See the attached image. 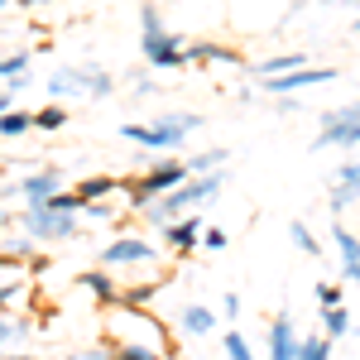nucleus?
<instances>
[{
    "label": "nucleus",
    "mask_w": 360,
    "mask_h": 360,
    "mask_svg": "<svg viewBox=\"0 0 360 360\" xmlns=\"http://www.w3.org/2000/svg\"><path fill=\"white\" fill-rule=\"evenodd\" d=\"M183 183H193V168H188V159H159V164L149 168L144 178H135L125 193H130V207H135V212H144L149 202H159V197L178 193Z\"/></svg>",
    "instance_id": "nucleus-1"
},
{
    "label": "nucleus",
    "mask_w": 360,
    "mask_h": 360,
    "mask_svg": "<svg viewBox=\"0 0 360 360\" xmlns=\"http://www.w3.org/2000/svg\"><path fill=\"white\" fill-rule=\"evenodd\" d=\"M356 144H360V101H351V106H336L322 115V130L307 149L322 154V149H356Z\"/></svg>",
    "instance_id": "nucleus-2"
},
{
    "label": "nucleus",
    "mask_w": 360,
    "mask_h": 360,
    "mask_svg": "<svg viewBox=\"0 0 360 360\" xmlns=\"http://www.w3.org/2000/svg\"><path fill=\"white\" fill-rule=\"evenodd\" d=\"M20 221H25V236H34V240H72L82 231V217H63L53 207H29Z\"/></svg>",
    "instance_id": "nucleus-3"
},
{
    "label": "nucleus",
    "mask_w": 360,
    "mask_h": 360,
    "mask_svg": "<svg viewBox=\"0 0 360 360\" xmlns=\"http://www.w3.org/2000/svg\"><path fill=\"white\" fill-rule=\"evenodd\" d=\"M139 53L149 68H188V49L173 29H154V34H139Z\"/></svg>",
    "instance_id": "nucleus-4"
},
{
    "label": "nucleus",
    "mask_w": 360,
    "mask_h": 360,
    "mask_svg": "<svg viewBox=\"0 0 360 360\" xmlns=\"http://www.w3.org/2000/svg\"><path fill=\"white\" fill-rule=\"evenodd\" d=\"M49 91H53V96H77V91L106 96V91H111V77L96 72V68H68V72H53V77H49Z\"/></svg>",
    "instance_id": "nucleus-5"
},
{
    "label": "nucleus",
    "mask_w": 360,
    "mask_h": 360,
    "mask_svg": "<svg viewBox=\"0 0 360 360\" xmlns=\"http://www.w3.org/2000/svg\"><path fill=\"white\" fill-rule=\"evenodd\" d=\"M154 259V245L149 240H139V236H120V240H111V245L96 255V264L101 269H120V264H149Z\"/></svg>",
    "instance_id": "nucleus-6"
},
{
    "label": "nucleus",
    "mask_w": 360,
    "mask_h": 360,
    "mask_svg": "<svg viewBox=\"0 0 360 360\" xmlns=\"http://www.w3.org/2000/svg\"><path fill=\"white\" fill-rule=\"evenodd\" d=\"M120 139H130V144H144V149H154V154H168V149H178L188 135H178V130H164V125H135V120H125L120 125Z\"/></svg>",
    "instance_id": "nucleus-7"
},
{
    "label": "nucleus",
    "mask_w": 360,
    "mask_h": 360,
    "mask_svg": "<svg viewBox=\"0 0 360 360\" xmlns=\"http://www.w3.org/2000/svg\"><path fill=\"white\" fill-rule=\"evenodd\" d=\"M317 82H336V68H298V72H288V77H269V91L274 96H293V91H307V86Z\"/></svg>",
    "instance_id": "nucleus-8"
},
{
    "label": "nucleus",
    "mask_w": 360,
    "mask_h": 360,
    "mask_svg": "<svg viewBox=\"0 0 360 360\" xmlns=\"http://www.w3.org/2000/svg\"><path fill=\"white\" fill-rule=\"evenodd\" d=\"M20 193H25V202L29 207H49L58 193H68L63 188V173L58 168H44V173H29L25 183H20Z\"/></svg>",
    "instance_id": "nucleus-9"
},
{
    "label": "nucleus",
    "mask_w": 360,
    "mask_h": 360,
    "mask_svg": "<svg viewBox=\"0 0 360 360\" xmlns=\"http://www.w3.org/2000/svg\"><path fill=\"white\" fill-rule=\"evenodd\" d=\"M164 236H168V250L188 255V250L202 245V236H207V221H202V217H183V221H168V226H164Z\"/></svg>",
    "instance_id": "nucleus-10"
},
{
    "label": "nucleus",
    "mask_w": 360,
    "mask_h": 360,
    "mask_svg": "<svg viewBox=\"0 0 360 360\" xmlns=\"http://www.w3.org/2000/svg\"><path fill=\"white\" fill-rule=\"evenodd\" d=\"M356 197H360V159H351V164L336 168V178H332V207L346 212Z\"/></svg>",
    "instance_id": "nucleus-11"
},
{
    "label": "nucleus",
    "mask_w": 360,
    "mask_h": 360,
    "mask_svg": "<svg viewBox=\"0 0 360 360\" xmlns=\"http://www.w3.org/2000/svg\"><path fill=\"white\" fill-rule=\"evenodd\" d=\"M332 240L341 250V274L351 278V283H360V236L346 231V226H332Z\"/></svg>",
    "instance_id": "nucleus-12"
},
{
    "label": "nucleus",
    "mask_w": 360,
    "mask_h": 360,
    "mask_svg": "<svg viewBox=\"0 0 360 360\" xmlns=\"http://www.w3.org/2000/svg\"><path fill=\"white\" fill-rule=\"evenodd\" d=\"M298 341L303 336H293V322L274 317V327H269V360H298Z\"/></svg>",
    "instance_id": "nucleus-13"
},
{
    "label": "nucleus",
    "mask_w": 360,
    "mask_h": 360,
    "mask_svg": "<svg viewBox=\"0 0 360 360\" xmlns=\"http://www.w3.org/2000/svg\"><path fill=\"white\" fill-rule=\"evenodd\" d=\"M178 327H183L188 336H212L217 332V312L202 307V303H188L183 312H178Z\"/></svg>",
    "instance_id": "nucleus-14"
},
{
    "label": "nucleus",
    "mask_w": 360,
    "mask_h": 360,
    "mask_svg": "<svg viewBox=\"0 0 360 360\" xmlns=\"http://www.w3.org/2000/svg\"><path fill=\"white\" fill-rule=\"evenodd\" d=\"M77 283H82V288L91 293V298H96V303H106V307L125 298V293H120V288L111 283V274H106V269H86V274H77Z\"/></svg>",
    "instance_id": "nucleus-15"
},
{
    "label": "nucleus",
    "mask_w": 360,
    "mask_h": 360,
    "mask_svg": "<svg viewBox=\"0 0 360 360\" xmlns=\"http://www.w3.org/2000/svg\"><path fill=\"white\" fill-rule=\"evenodd\" d=\"M188 63H240L236 49H221V44H188Z\"/></svg>",
    "instance_id": "nucleus-16"
},
{
    "label": "nucleus",
    "mask_w": 360,
    "mask_h": 360,
    "mask_svg": "<svg viewBox=\"0 0 360 360\" xmlns=\"http://www.w3.org/2000/svg\"><path fill=\"white\" fill-rule=\"evenodd\" d=\"M226 159H231V149H221V144H217V149H202V154H193V159H188V168H193V178H207V173H221Z\"/></svg>",
    "instance_id": "nucleus-17"
},
{
    "label": "nucleus",
    "mask_w": 360,
    "mask_h": 360,
    "mask_svg": "<svg viewBox=\"0 0 360 360\" xmlns=\"http://www.w3.org/2000/svg\"><path fill=\"white\" fill-rule=\"evenodd\" d=\"M115 188H120L115 178H106V173H91V178H82V183L72 188V193L82 197V202H101V197H111Z\"/></svg>",
    "instance_id": "nucleus-18"
},
{
    "label": "nucleus",
    "mask_w": 360,
    "mask_h": 360,
    "mask_svg": "<svg viewBox=\"0 0 360 360\" xmlns=\"http://www.w3.org/2000/svg\"><path fill=\"white\" fill-rule=\"evenodd\" d=\"M154 125L178 130V135H193L197 125H202V115H193V111H159V120H154Z\"/></svg>",
    "instance_id": "nucleus-19"
},
{
    "label": "nucleus",
    "mask_w": 360,
    "mask_h": 360,
    "mask_svg": "<svg viewBox=\"0 0 360 360\" xmlns=\"http://www.w3.org/2000/svg\"><path fill=\"white\" fill-rule=\"evenodd\" d=\"M298 360H332V336H303L298 341Z\"/></svg>",
    "instance_id": "nucleus-20"
},
{
    "label": "nucleus",
    "mask_w": 360,
    "mask_h": 360,
    "mask_svg": "<svg viewBox=\"0 0 360 360\" xmlns=\"http://www.w3.org/2000/svg\"><path fill=\"white\" fill-rule=\"evenodd\" d=\"M34 255V236H15L10 226H5V264H15V259H29Z\"/></svg>",
    "instance_id": "nucleus-21"
},
{
    "label": "nucleus",
    "mask_w": 360,
    "mask_h": 360,
    "mask_svg": "<svg viewBox=\"0 0 360 360\" xmlns=\"http://www.w3.org/2000/svg\"><path fill=\"white\" fill-rule=\"evenodd\" d=\"M25 68H29V53H10L5 63H0V77H5V86L25 82Z\"/></svg>",
    "instance_id": "nucleus-22"
},
{
    "label": "nucleus",
    "mask_w": 360,
    "mask_h": 360,
    "mask_svg": "<svg viewBox=\"0 0 360 360\" xmlns=\"http://www.w3.org/2000/svg\"><path fill=\"white\" fill-rule=\"evenodd\" d=\"M288 240L303 250V255H317V250H322V245H317V236H312L303 221H288Z\"/></svg>",
    "instance_id": "nucleus-23"
},
{
    "label": "nucleus",
    "mask_w": 360,
    "mask_h": 360,
    "mask_svg": "<svg viewBox=\"0 0 360 360\" xmlns=\"http://www.w3.org/2000/svg\"><path fill=\"white\" fill-rule=\"evenodd\" d=\"M29 125H34V120H29L25 111H5V120H0V135H5V139H20Z\"/></svg>",
    "instance_id": "nucleus-24"
},
{
    "label": "nucleus",
    "mask_w": 360,
    "mask_h": 360,
    "mask_svg": "<svg viewBox=\"0 0 360 360\" xmlns=\"http://www.w3.org/2000/svg\"><path fill=\"white\" fill-rule=\"evenodd\" d=\"M221 346H226V360H255V356H250V341L240 332H226Z\"/></svg>",
    "instance_id": "nucleus-25"
},
{
    "label": "nucleus",
    "mask_w": 360,
    "mask_h": 360,
    "mask_svg": "<svg viewBox=\"0 0 360 360\" xmlns=\"http://www.w3.org/2000/svg\"><path fill=\"white\" fill-rule=\"evenodd\" d=\"M34 125H39V130H63V125H68V111H63V106H44V111L34 115Z\"/></svg>",
    "instance_id": "nucleus-26"
},
{
    "label": "nucleus",
    "mask_w": 360,
    "mask_h": 360,
    "mask_svg": "<svg viewBox=\"0 0 360 360\" xmlns=\"http://www.w3.org/2000/svg\"><path fill=\"white\" fill-rule=\"evenodd\" d=\"M317 307H322V312H336V307H341V283H327V278H322V283H317Z\"/></svg>",
    "instance_id": "nucleus-27"
},
{
    "label": "nucleus",
    "mask_w": 360,
    "mask_h": 360,
    "mask_svg": "<svg viewBox=\"0 0 360 360\" xmlns=\"http://www.w3.org/2000/svg\"><path fill=\"white\" fill-rule=\"evenodd\" d=\"M322 327H327V336H346V327H351V312H346V307L322 312Z\"/></svg>",
    "instance_id": "nucleus-28"
},
{
    "label": "nucleus",
    "mask_w": 360,
    "mask_h": 360,
    "mask_svg": "<svg viewBox=\"0 0 360 360\" xmlns=\"http://www.w3.org/2000/svg\"><path fill=\"white\" fill-rule=\"evenodd\" d=\"M231 245V236H226L221 226H207V236H202V250H226Z\"/></svg>",
    "instance_id": "nucleus-29"
},
{
    "label": "nucleus",
    "mask_w": 360,
    "mask_h": 360,
    "mask_svg": "<svg viewBox=\"0 0 360 360\" xmlns=\"http://www.w3.org/2000/svg\"><path fill=\"white\" fill-rule=\"evenodd\" d=\"M115 356L120 360H164L159 351H144V346H115Z\"/></svg>",
    "instance_id": "nucleus-30"
},
{
    "label": "nucleus",
    "mask_w": 360,
    "mask_h": 360,
    "mask_svg": "<svg viewBox=\"0 0 360 360\" xmlns=\"http://www.w3.org/2000/svg\"><path fill=\"white\" fill-rule=\"evenodd\" d=\"M139 25H144V34H154V29H164V20H159L154 5H139Z\"/></svg>",
    "instance_id": "nucleus-31"
},
{
    "label": "nucleus",
    "mask_w": 360,
    "mask_h": 360,
    "mask_svg": "<svg viewBox=\"0 0 360 360\" xmlns=\"http://www.w3.org/2000/svg\"><path fill=\"white\" fill-rule=\"evenodd\" d=\"M240 307H245V303H240V293H226V298H221V312L231 317V322L240 317Z\"/></svg>",
    "instance_id": "nucleus-32"
},
{
    "label": "nucleus",
    "mask_w": 360,
    "mask_h": 360,
    "mask_svg": "<svg viewBox=\"0 0 360 360\" xmlns=\"http://www.w3.org/2000/svg\"><path fill=\"white\" fill-rule=\"evenodd\" d=\"M82 221H111V212H106V207H96V202H86Z\"/></svg>",
    "instance_id": "nucleus-33"
},
{
    "label": "nucleus",
    "mask_w": 360,
    "mask_h": 360,
    "mask_svg": "<svg viewBox=\"0 0 360 360\" xmlns=\"http://www.w3.org/2000/svg\"><path fill=\"white\" fill-rule=\"evenodd\" d=\"M15 336H25V327H15V317L5 312V341H15Z\"/></svg>",
    "instance_id": "nucleus-34"
}]
</instances>
